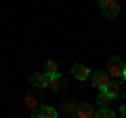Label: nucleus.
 Masks as SVG:
<instances>
[{"instance_id": "obj_14", "label": "nucleus", "mask_w": 126, "mask_h": 118, "mask_svg": "<svg viewBox=\"0 0 126 118\" xmlns=\"http://www.w3.org/2000/svg\"><path fill=\"white\" fill-rule=\"evenodd\" d=\"M94 118H118V116H116V112H113L111 108H101Z\"/></svg>"}, {"instance_id": "obj_16", "label": "nucleus", "mask_w": 126, "mask_h": 118, "mask_svg": "<svg viewBox=\"0 0 126 118\" xmlns=\"http://www.w3.org/2000/svg\"><path fill=\"white\" fill-rule=\"evenodd\" d=\"M120 114H126V103H124V105H120Z\"/></svg>"}, {"instance_id": "obj_8", "label": "nucleus", "mask_w": 126, "mask_h": 118, "mask_svg": "<svg viewBox=\"0 0 126 118\" xmlns=\"http://www.w3.org/2000/svg\"><path fill=\"white\" fill-rule=\"evenodd\" d=\"M48 74L46 72H36L34 74V76H32V84L36 86L38 91H40V89H46V86H48Z\"/></svg>"}, {"instance_id": "obj_5", "label": "nucleus", "mask_w": 126, "mask_h": 118, "mask_svg": "<svg viewBox=\"0 0 126 118\" xmlns=\"http://www.w3.org/2000/svg\"><path fill=\"white\" fill-rule=\"evenodd\" d=\"M67 84H69V80L65 76H61V74H55V76L48 78V89H53L55 93L67 91Z\"/></svg>"}, {"instance_id": "obj_12", "label": "nucleus", "mask_w": 126, "mask_h": 118, "mask_svg": "<svg viewBox=\"0 0 126 118\" xmlns=\"http://www.w3.org/2000/svg\"><path fill=\"white\" fill-rule=\"evenodd\" d=\"M109 101H111V97L107 95V91H99V97H97V103H99L101 108H109Z\"/></svg>"}, {"instance_id": "obj_17", "label": "nucleus", "mask_w": 126, "mask_h": 118, "mask_svg": "<svg viewBox=\"0 0 126 118\" xmlns=\"http://www.w3.org/2000/svg\"><path fill=\"white\" fill-rule=\"evenodd\" d=\"M120 118H126V114H120Z\"/></svg>"}, {"instance_id": "obj_6", "label": "nucleus", "mask_w": 126, "mask_h": 118, "mask_svg": "<svg viewBox=\"0 0 126 118\" xmlns=\"http://www.w3.org/2000/svg\"><path fill=\"white\" fill-rule=\"evenodd\" d=\"M97 116V110L88 103V101H78V114L76 118H94Z\"/></svg>"}, {"instance_id": "obj_18", "label": "nucleus", "mask_w": 126, "mask_h": 118, "mask_svg": "<svg viewBox=\"0 0 126 118\" xmlns=\"http://www.w3.org/2000/svg\"><path fill=\"white\" fill-rule=\"evenodd\" d=\"M122 80H124V82H126V74H124V78H122Z\"/></svg>"}, {"instance_id": "obj_3", "label": "nucleus", "mask_w": 126, "mask_h": 118, "mask_svg": "<svg viewBox=\"0 0 126 118\" xmlns=\"http://www.w3.org/2000/svg\"><path fill=\"white\" fill-rule=\"evenodd\" d=\"M90 80H93V86H94V89H99V91H105V89L109 86V82H111V78H109L107 70H97V72H93Z\"/></svg>"}, {"instance_id": "obj_15", "label": "nucleus", "mask_w": 126, "mask_h": 118, "mask_svg": "<svg viewBox=\"0 0 126 118\" xmlns=\"http://www.w3.org/2000/svg\"><path fill=\"white\" fill-rule=\"evenodd\" d=\"M30 118H44V116H42V114H40V112H34V114H32V116H30Z\"/></svg>"}, {"instance_id": "obj_4", "label": "nucleus", "mask_w": 126, "mask_h": 118, "mask_svg": "<svg viewBox=\"0 0 126 118\" xmlns=\"http://www.w3.org/2000/svg\"><path fill=\"white\" fill-rule=\"evenodd\" d=\"M99 6L105 19H116L120 15V6H118L116 0H99Z\"/></svg>"}, {"instance_id": "obj_1", "label": "nucleus", "mask_w": 126, "mask_h": 118, "mask_svg": "<svg viewBox=\"0 0 126 118\" xmlns=\"http://www.w3.org/2000/svg\"><path fill=\"white\" fill-rule=\"evenodd\" d=\"M107 74H109V78H113V80H122L124 78V74H126V65H124V61H122L120 57H109L107 59Z\"/></svg>"}, {"instance_id": "obj_9", "label": "nucleus", "mask_w": 126, "mask_h": 118, "mask_svg": "<svg viewBox=\"0 0 126 118\" xmlns=\"http://www.w3.org/2000/svg\"><path fill=\"white\" fill-rule=\"evenodd\" d=\"M59 112H61L63 116H76L78 114V103L76 101H63V105H61Z\"/></svg>"}, {"instance_id": "obj_13", "label": "nucleus", "mask_w": 126, "mask_h": 118, "mask_svg": "<svg viewBox=\"0 0 126 118\" xmlns=\"http://www.w3.org/2000/svg\"><path fill=\"white\" fill-rule=\"evenodd\" d=\"M44 72L48 74V76L59 74V65H57V61H46V63H44Z\"/></svg>"}, {"instance_id": "obj_7", "label": "nucleus", "mask_w": 126, "mask_h": 118, "mask_svg": "<svg viewBox=\"0 0 126 118\" xmlns=\"http://www.w3.org/2000/svg\"><path fill=\"white\" fill-rule=\"evenodd\" d=\"M72 74H74V78H78V80H88V78L93 76L90 68H88V65H84V63H74Z\"/></svg>"}, {"instance_id": "obj_11", "label": "nucleus", "mask_w": 126, "mask_h": 118, "mask_svg": "<svg viewBox=\"0 0 126 118\" xmlns=\"http://www.w3.org/2000/svg\"><path fill=\"white\" fill-rule=\"evenodd\" d=\"M40 114L44 118H57L59 116V112L55 108H50V105H46V103H42V108H40Z\"/></svg>"}, {"instance_id": "obj_19", "label": "nucleus", "mask_w": 126, "mask_h": 118, "mask_svg": "<svg viewBox=\"0 0 126 118\" xmlns=\"http://www.w3.org/2000/svg\"><path fill=\"white\" fill-rule=\"evenodd\" d=\"M65 118H76V116H65Z\"/></svg>"}, {"instance_id": "obj_10", "label": "nucleus", "mask_w": 126, "mask_h": 118, "mask_svg": "<svg viewBox=\"0 0 126 118\" xmlns=\"http://www.w3.org/2000/svg\"><path fill=\"white\" fill-rule=\"evenodd\" d=\"M25 105H27L30 110H34V112H40V108H42V103L38 101L36 95H27V97H25Z\"/></svg>"}, {"instance_id": "obj_2", "label": "nucleus", "mask_w": 126, "mask_h": 118, "mask_svg": "<svg viewBox=\"0 0 126 118\" xmlns=\"http://www.w3.org/2000/svg\"><path fill=\"white\" fill-rule=\"evenodd\" d=\"M105 91H107V95L111 97V99L124 101V99H126V82H124V80H111Z\"/></svg>"}]
</instances>
